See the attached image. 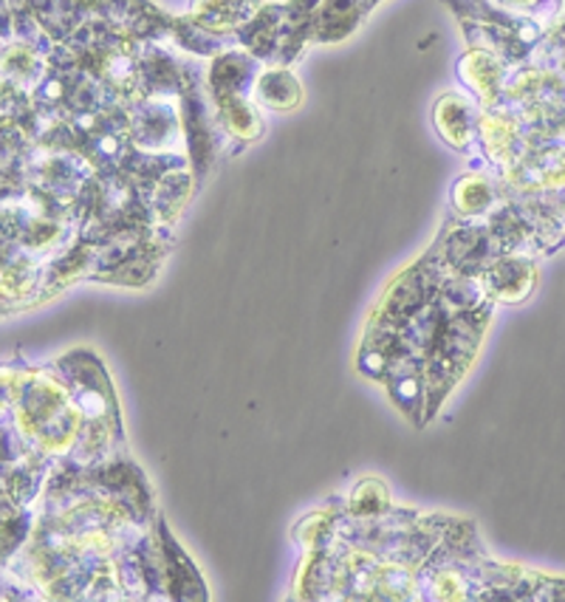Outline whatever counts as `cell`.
I'll return each instance as SVG.
<instances>
[{"mask_svg":"<svg viewBox=\"0 0 565 602\" xmlns=\"http://www.w3.org/2000/svg\"><path fill=\"white\" fill-rule=\"evenodd\" d=\"M435 125L444 133L449 145L461 147L467 142L469 133V108L464 99L458 97H444L442 103L435 105Z\"/></svg>","mask_w":565,"mask_h":602,"instance_id":"cell-1","label":"cell"},{"mask_svg":"<svg viewBox=\"0 0 565 602\" xmlns=\"http://www.w3.org/2000/svg\"><path fill=\"white\" fill-rule=\"evenodd\" d=\"M455 201H458V209H464V213H478V209L486 207L490 190H486L483 181L467 179L455 188Z\"/></svg>","mask_w":565,"mask_h":602,"instance_id":"cell-2","label":"cell"}]
</instances>
